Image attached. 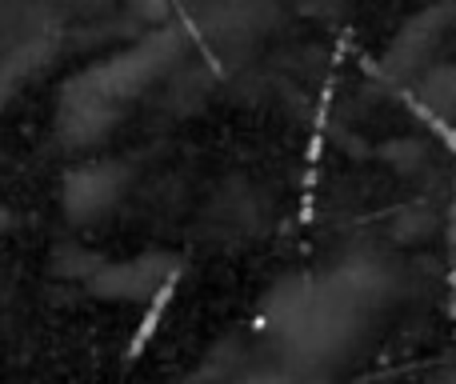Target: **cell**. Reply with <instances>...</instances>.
Here are the masks:
<instances>
[{"instance_id":"6da1fadb","label":"cell","mask_w":456,"mask_h":384,"mask_svg":"<svg viewBox=\"0 0 456 384\" xmlns=\"http://www.w3.org/2000/svg\"><path fill=\"white\" fill-rule=\"evenodd\" d=\"M176 284H181V268H176V273H168L165 281H160V289H157V297H152L149 313H144L141 329H136V337L128 340V361H141V356H144V345H149V340L157 337L160 321H165L168 305H173V297H176Z\"/></svg>"},{"instance_id":"7a4b0ae2","label":"cell","mask_w":456,"mask_h":384,"mask_svg":"<svg viewBox=\"0 0 456 384\" xmlns=\"http://www.w3.org/2000/svg\"><path fill=\"white\" fill-rule=\"evenodd\" d=\"M428 120H433V117H428ZM433 128H436V133H441V136H444V141H449V144H452V149H456V133H452V128H449V125H441V120H433Z\"/></svg>"}]
</instances>
